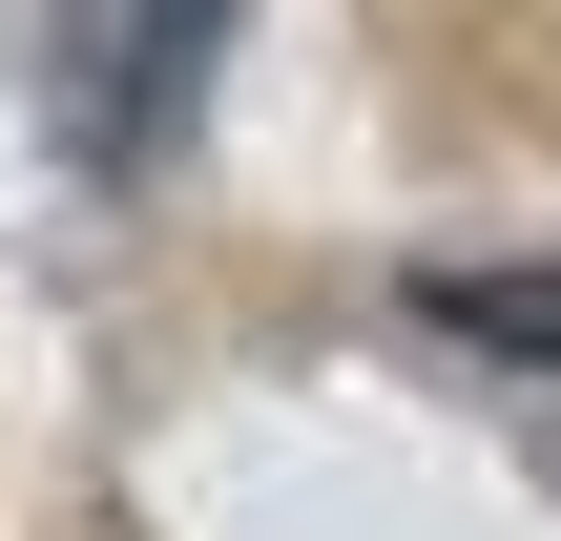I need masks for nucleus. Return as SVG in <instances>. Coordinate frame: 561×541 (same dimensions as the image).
Returning <instances> with one entry per match:
<instances>
[{
  "mask_svg": "<svg viewBox=\"0 0 561 541\" xmlns=\"http://www.w3.org/2000/svg\"><path fill=\"white\" fill-rule=\"evenodd\" d=\"M208 63H229V0H62V146L83 167H167Z\"/></svg>",
  "mask_w": 561,
  "mask_h": 541,
  "instance_id": "obj_1",
  "label": "nucleus"
},
{
  "mask_svg": "<svg viewBox=\"0 0 561 541\" xmlns=\"http://www.w3.org/2000/svg\"><path fill=\"white\" fill-rule=\"evenodd\" d=\"M458 354H500V375H561V271H437L416 292Z\"/></svg>",
  "mask_w": 561,
  "mask_h": 541,
  "instance_id": "obj_2",
  "label": "nucleus"
}]
</instances>
